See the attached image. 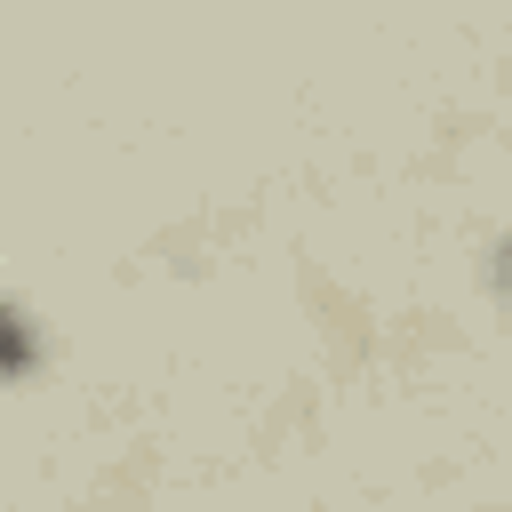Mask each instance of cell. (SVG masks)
<instances>
[{
	"label": "cell",
	"mask_w": 512,
	"mask_h": 512,
	"mask_svg": "<svg viewBox=\"0 0 512 512\" xmlns=\"http://www.w3.org/2000/svg\"><path fill=\"white\" fill-rule=\"evenodd\" d=\"M40 320L24 312V304H0V384H24L32 368H40Z\"/></svg>",
	"instance_id": "cell-1"
}]
</instances>
